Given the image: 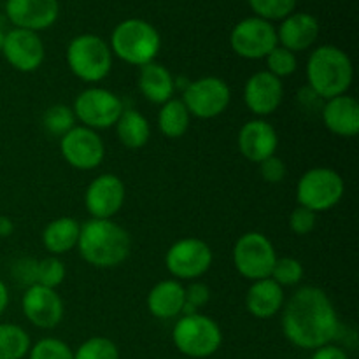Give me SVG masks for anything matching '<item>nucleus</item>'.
<instances>
[{"instance_id":"nucleus-1","label":"nucleus","mask_w":359,"mask_h":359,"mask_svg":"<svg viewBox=\"0 0 359 359\" xmlns=\"http://www.w3.org/2000/svg\"><path fill=\"white\" fill-rule=\"evenodd\" d=\"M283 333L287 342L300 349L316 351L337 339L339 314L332 298L318 286H302L284 302Z\"/></svg>"},{"instance_id":"nucleus-2","label":"nucleus","mask_w":359,"mask_h":359,"mask_svg":"<svg viewBox=\"0 0 359 359\" xmlns=\"http://www.w3.org/2000/svg\"><path fill=\"white\" fill-rule=\"evenodd\" d=\"M79 255L95 269H116L130 256V233L112 219H88L81 224Z\"/></svg>"},{"instance_id":"nucleus-3","label":"nucleus","mask_w":359,"mask_h":359,"mask_svg":"<svg viewBox=\"0 0 359 359\" xmlns=\"http://www.w3.org/2000/svg\"><path fill=\"white\" fill-rule=\"evenodd\" d=\"M354 67L349 55L337 46H319L307 60V83L312 93L323 100L349 91Z\"/></svg>"},{"instance_id":"nucleus-4","label":"nucleus","mask_w":359,"mask_h":359,"mask_svg":"<svg viewBox=\"0 0 359 359\" xmlns=\"http://www.w3.org/2000/svg\"><path fill=\"white\" fill-rule=\"evenodd\" d=\"M112 56H118L128 65L142 67L154 62L161 49V37L156 28L147 21L132 18L125 20L112 30Z\"/></svg>"},{"instance_id":"nucleus-5","label":"nucleus","mask_w":359,"mask_h":359,"mask_svg":"<svg viewBox=\"0 0 359 359\" xmlns=\"http://www.w3.org/2000/svg\"><path fill=\"white\" fill-rule=\"evenodd\" d=\"M172 340L179 353L184 356L203 359L216 354L223 344L219 325L209 316L200 312L182 314L172 330Z\"/></svg>"},{"instance_id":"nucleus-6","label":"nucleus","mask_w":359,"mask_h":359,"mask_svg":"<svg viewBox=\"0 0 359 359\" xmlns=\"http://www.w3.org/2000/svg\"><path fill=\"white\" fill-rule=\"evenodd\" d=\"M67 63L77 79L84 83H98L111 72L112 51L98 35H77L67 48Z\"/></svg>"},{"instance_id":"nucleus-7","label":"nucleus","mask_w":359,"mask_h":359,"mask_svg":"<svg viewBox=\"0 0 359 359\" xmlns=\"http://www.w3.org/2000/svg\"><path fill=\"white\" fill-rule=\"evenodd\" d=\"M346 193V182L342 175L330 167L309 168L297 184L298 205L312 212L332 210L342 200Z\"/></svg>"},{"instance_id":"nucleus-8","label":"nucleus","mask_w":359,"mask_h":359,"mask_svg":"<svg viewBox=\"0 0 359 359\" xmlns=\"http://www.w3.org/2000/svg\"><path fill=\"white\" fill-rule=\"evenodd\" d=\"M233 265L244 279H269L277 262V252L272 241L259 231H248L241 235L233 245Z\"/></svg>"},{"instance_id":"nucleus-9","label":"nucleus","mask_w":359,"mask_h":359,"mask_svg":"<svg viewBox=\"0 0 359 359\" xmlns=\"http://www.w3.org/2000/svg\"><path fill=\"white\" fill-rule=\"evenodd\" d=\"M72 111L81 125L97 132L112 128L125 111V104L111 90L93 86L77 95Z\"/></svg>"},{"instance_id":"nucleus-10","label":"nucleus","mask_w":359,"mask_h":359,"mask_svg":"<svg viewBox=\"0 0 359 359\" xmlns=\"http://www.w3.org/2000/svg\"><path fill=\"white\" fill-rule=\"evenodd\" d=\"M182 102L191 116L212 119L223 114L231 102V90L221 77L205 76L186 84Z\"/></svg>"},{"instance_id":"nucleus-11","label":"nucleus","mask_w":359,"mask_h":359,"mask_svg":"<svg viewBox=\"0 0 359 359\" xmlns=\"http://www.w3.org/2000/svg\"><path fill=\"white\" fill-rule=\"evenodd\" d=\"M212 258V249L205 241L186 237L168 248L165 255V266L175 279L195 280L209 272Z\"/></svg>"},{"instance_id":"nucleus-12","label":"nucleus","mask_w":359,"mask_h":359,"mask_svg":"<svg viewBox=\"0 0 359 359\" xmlns=\"http://www.w3.org/2000/svg\"><path fill=\"white\" fill-rule=\"evenodd\" d=\"M230 46L241 58L262 60L266 58L277 42V30L270 21L262 18H245L238 21L230 35Z\"/></svg>"},{"instance_id":"nucleus-13","label":"nucleus","mask_w":359,"mask_h":359,"mask_svg":"<svg viewBox=\"0 0 359 359\" xmlns=\"http://www.w3.org/2000/svg\"><path fill=\"white\" fill-rule=\"evenodd\" d=\"M60 153L70 167L77 170H93L105 158V144L98 132L79 125L60 137Z\"/></svg>"},{"instance_id":"nucleus-14","label":"nucleus","mask_w":359,"mask_h":359,"mask_svg":"<svg viewBox=\"0 0 359 359\" xmlns=\"http://www.w3.org/2000/svg\"><path fill=\"white\" fill-rule=\"evenodd\" d=\"M126 189L116 174H102L88 184L84 207L91 219H112L125 203Z\"/></svg>"},{"instance_id":"nucleus-15","label":"nucleus","mask_w":359,"mask_h":359,"mask_svg":"<svg viewBox=\"0 0 359 359\" xmlns=\"http://www.w3.org/2000/svg\"><path fill=\"white\" fill-rule=\"evenodd\" d=\"M21 311L34 326L41 330H51L62 323L65 305L56 290L34 284L25 290L21 298Z\"/></svg>"},{"instance_id":"nucleus-16","label":"nucleus","mask_w":359,"mask_h":359,"mask_svg":"<svg viewBox=\"0 0 359 359\" xmlns=\"http://www.w3.org/2000/svg\"><path fill=\"white\" fill-rule=\"evenodd\" d=\"M2 55L13 69L20 72H35L44 62V44L39 34L23 28H13L6 32Z\"/></svg>"},{"instance_id":"nucleus-17","label":"nucleus","mask_w":359,"mask_h":359,"mask_svg":"<svg viewBox=\"0 0 359 359\" xmlns=\"http://www.w3.org/2000/svg\"><path fill=\"white\" fill-rule=\"evenodd\" d=\"M284 98L283 79L269 70L255 72L244 86V104L258 118L273 114L280 107Z\"/></svg>"},{"instance_id":"nucleus-18","label":"nucleus","mask_w":359,"mask_h":359,"mask_svg":"<svg viewBox=\"0 0 359 359\" xmlns=\"http://www.w3.org/2000/svg\"><path fill=\"white\" fill-rule=\"evenodd\" d=\"M60 13L58 0H7L6 14L16 28L41 32L51 27Z\"/></svg>"},{"instance_id":"nucleus-19","label":"nucleus","mask_w":359,"mask_h":359,"mask_svg":"<svg viewBox=\"0 0 359 359\" xmlns=\"http://www.w3.org/2000/svg\"><path fill=\"white\" fill-rule=\"evenodd\" d=\"M237 142L238 151L245 160L252 161V163H262L263 160L277 153L279 135L269 121H265L263 118H256L242 125Z\"/></svg>"},{"instance_id":"nucleus-20","label":"nucleus","mask_w":359,"mask_h":359,"mask_svg":"<svg viewBox=\"0 0 359 359\" xmlns=\"http://www.w3.org/2000/svg\"><path fill=\"white\" fill-rule=\"evenodd\" d=\"M323 123L333 135L356 137L359 133V102L351 95H340L325 100L321 111Z\"/></svg>"},{"instance_id":"nucleus-21","label":"nucleus","mask_w":359,"mask_h":359,"mask_svg":"<svg viewBox=\"0 0 359 359\" xmlns=\"http://www.w3.org/2000/svg\"><path fill=\"white\" fill-rule=\"evenodd\" d=\"M318 18L309 13H293L284 18L277 30V42L291 53L305 51L316 44L319 37Z\"/></svg>"},{"instance_id":"nucleus-22","label":"nucleus","mask_w":359,"mask_h":359,"mask_svg":"<svg viewBox=\"0 0 359 359\" xmlns=\"http://www.w3.org/2000/svg\"><path fill=\"white\" fill-rule=\"evenodd\" d=\"M147 311L156 319H174L184 312V286L177 279L160 280L147 294Z\"/></svg>"},{"instance_id":"nucleus-23","label":"nucleus","mask_w":359,"mask_h":359,"mask_svg":"<svg viewBox=\"0 0 359 359\" xmlns=\"http://www.w3.org/2000/svg\"><path fill=\"white\" fill-rule=\"evenodd\" d=\"M284 302V287L273 279H259L251 284L245 294V309L249 314L256 319H270L283 311Z\"/></svg>"},{"instance_id":"nucleus-24","label":"nucleus","mask_w":359,"mask_h":359,"mask_svg":"<svg viewBox=\"0 0 359 359\" xmlns=\"http://www.w3.org/2000/svg\"><path fill=\"white\" fill-rule=\"evenodd\" d=\"M139 90L144 98L156 105H163L175 93V79L165 65L151 62L140 67Z\"/></svg>"},{"instance_id":"nucleus-25","label":"nucleus","mask_w":359,"mask_h":359,"mask_svg":"<svg viewBox=\"0 0 359 359\" xmlns=\"http://www.w3.org/2000/svg\"><path fill=\"white\" fill-rule=\"evenodd\" d=\"M81 224L70 216L56 217L46 224L42 231V244L51 256H62L77 248Z\"/></svg>"},{"instance_id":"nucleus-26","label":"nucleus","mask_w":359,"mask_h":359,"mask_svg":"<svg viewBox=\"0 0 359 359\" xmlns=\"http://www.w3.org/2000/svg\"><path fill=\"white\" fill-rule=\"evenodd\" d=\"M119 142L128 149H140L149 142L151 125L142 112L135 109H125L114 125Z\"/></svg>"},{"instance_id":"nucleus-27","label":"nucleus","mask_w":359,"mask_h":359,"mask_svg":"<svg viewBox=\"0 0 359 359\" xmlns=\"http://www.w3.org/2000/svg\"><path fill=\"white\" fill-rule=\"evenodd\" d=\"M189 123H191V114L181 98H170L158 111V130L167 139H181L188 132Z\"/></svg>"},{"instance_id":"nucleus-28","label":"nucleus","mask_w":359,"mask_h":359,"mask_svg":"<svg viewBox=\"0 0 359 359\" xmlns=\"http://www.w3.org/2000/svg\"><path fill=\"white\" fill-rule=\"evenodd\" d=\"M30 335L21 326L0 325V359H23L30 351Z\"/></svg>"},{"instance_id":"nucleus-29","label":"nucleus","mask_w":359,"mask_h":359,"mask_svg":"<svg viewBox=\"0 0 359 359\" xmlns=\"http://www.w3.org/2000/svg\"><path fill=\"white\" fill-rule=\"evenodd\" d=\"M76 121L77 119L76 116H74L72 107L63 104L53 105V107H49L48 111L44 112V116H42V125H44V128L48 130L51 135L56 137H62L65 135L67 132H70V130L76 126Z\"/></svg>"},{"instance_id":"nucleus-30","label":"nucleus","mask_w":359,"mask_h":359,"mask_svg":"<svg viewBox=\"0 0 359 359\" xmlns=\"http://www.w3.org/2000/svg\"><path fill=\"white\" fill-rule=\"evenodd\" d=\"M74 359H119V349L111 339L91 337L81 344Z\"/></svg>"},{"instance_id":"nucleus-31","label":"nucleus","mask_w":359,"mask_h":359,"mask_svg":"<svg viewBox=\"0 0 359 359\" xmlns=\"http://www.w3.org/2000/svg\"><path fill=\"white\" fill-rule=\"evenodd\" d=\"M270 279L276 280L280 287L297 286L304 279V265L297 258H290V256L277 258Z\"/></svg>"},{"instance_id":"nucleus-32","label":"nucleus","mask_w":359,"mask_h":359,"mask_svg":"<svg viewBox=\"0 0 359 359\" xmlns=\"http://www.w3.org/2000/svg\"><path fill=\"white\" fill-rule=\"evenodd\" d=\"M266 70L273 74L276 77L283 79V77L293 76L298 69V60L294 53L290 49L283 48V46H276L272 51L266 55Z\"/></svg>"},{"instance_id":"nucleus-33","label":"nucleus","mask_w":359,"mask_h":359,"mask_svg":"<svg viewBox=\"0 0 359 359\" xmlns=\"http://www.w3.org/2000/svg\"><path fill=\"white\" fill-rule=\"evenodd\" d=\"M249 6L256 13V18L265 21L284 20L293 14L297 0H249Z\"/></svg>"},{"instance_id":"nucleus-34","label":"nucleus","mask_w":359,"mask_h":359,"mask_svg":"<svg viewBox=\"0 0 359 359\" xmlns=\"http://www.w3.org/2000/svg\"><path fill=\"white\" fill-rule=\"evenodd\" d=\"M67 269L58 256H48L37 263V283L44 287L56 290L65 280Z\"/></svg>"},{"instance_id":"nucleus-35","label":"nucleus","mask_w":359,"mask_h":359,"mask_svg":"<svg viewBox=\"0 0 359 359\" xmlns=\"http://www.w3.org/2000/svg\"><path fill=\"white\" fill-rule=\"evenodd\" d=\"M28 359H74V353L63 340L60 339H42L30 347Z\"/></svg>"},{"instance_id":"nucleus-36","label":"nucleus","mask_w":359,"mask_h":359,"mask_svg":"<svg viewBox=\"0 0 359 359\" xmlns=\"http://www.w3.org/2000/svg\"><path fill=\"white\" fill-rule=\"evenodd\" d=\"M210 290L207 284L200 280H191L188 287H184V312L182 314H195L198 309L209 304Z\"/></svg>"},{"instance_id":"nucleus-37","label":"nucleus","mask_w":359,"mask_h":359,"mask_svg":"<svg viewBox=\"0 0 359 359\" xmlns=\"http://www.w3.org/2000/svg\"><path fill=\"white\" fill-rule=\"evenodd\" d=\"M318 223V214L312 212V210L305 209V207L298 205L297 209H293V212L290 214V228L294 235H309L316 228Z\"/></svg>"},{"instance_id":"nucleus-38","label":"nucleus","mask_w":359,"mask_h":359,"mask_svg":"<svg viewBox=\"0 0 359 359\" xmlns=\"http://www.w3.org/2000/svg\"><path fill=\"white\" fill-rule=\"evenodd\" d=\"M258 165H259V174H262L263 181L269 182V184H279V182L284 181V177H286L287 174L286 163H284L277 154L266 158V160H263L262 163Z\"/></svg>"},{"instance_id":"nucleus-39","label":"nucleus","mask_w":359,"mask_h":359,"mask_svg":"<svg viewBox=\"0 0 359 359\" xmlns=\"http://www.w3.org/2000/svg\"><path fill=\"white\" fill-rule=\"evenodd\" d=\"M37 259L25 258L14 263L13 276L20 284H27V287L34 286L37 283Z\"/></svg>"},{"instance_id":"nucleus-40","label":"nucleus","mask_w":359,"mask_h":359,"mask_svg":"<svg viewBox=\"0 0 359 359\" xmlns=\"http://www.w3.org/2000/svg\"><path fill=\"white\" fill-rule=\"evenodd\" d=\"M311 359H349V356H347V353L344 349L328 344V346H323L319 349H316Z\"/></svg>"},{"instance_id":"nucleus-41","label":"nucleus","mask_w":359,"mask_h":359,"mask_svg":"<svg viewBox=\"0 0 359 359\" xmlns=\"http://www.w3.org/2000/svg\"><path fill=\"white\" fill-rule=\"evenodd\" d=\"M14 231V223L11 217L0 216V238L11 237Z\"/></svg>"},{"instance_id":"nucleus-42","label":"nucleus","mask_w":359,"mask_h":359,"mask_svg":"<svg viewBox=\"0 0 359 359\" xmlns=\"http://www.w3.org/2000/svg\"><path fill=\"white\" fill-rule=\"evenodd\" d=\"M9 305V290H7L6 283L0 279V314H4Z\"/></svg>"},{"instance_id":"nucleus-43","label":"nucleus","mask_w":359,"mask_h":359,"mask_svg":"<svg viewBox=\"0 0 359 359\" xmlns=\"http://www.w3.org/2000/svg\"><path fill=\"white\" fill-rule=\"evenodd\" d=\"M4 39H6V32L0 28V53H2V46H4Z\"/></svg>"}]
</instances>
